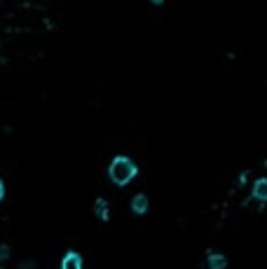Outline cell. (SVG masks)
I'll list each match as a JSON object with an SVG mask.
<instances>
[{
	"instance_id": "6da1fadb",
	"label": "cell",
	"mask_w": 267,
	"mask_h": 269,
	"mask_svg": "<svg viewBox=\"0 0 267 269\" xmlns=\"http://www.w3.org/2000/svg\"><path fill=\"white\" fill-rule=\"evenodd\" d=\"M136 171L139 169H136V164H134L129 157H115V160L110 162L108 173H110V181L115 183V185H127V183L136 176Z\"/></svg>"
},
{
	"instance_id": "7a4b0ae2",
	"label": "cell",
	"mask_w": 267,
	"mask_h": 269,
	"mask_svg": "<svg viewBox=\"0 0 267 269\" xmlns=\"http://www.w3.org/2000/svg\"><path fill=\"white\" fill-rule=\"evenodd\" d=\"M61 269H82V258L78 253H66L61 260Z\"/></svg>"
},
{
	"instance_id": "3957f363",
	"label": "cell",
	"mask_w": 267,
	"mask_h": 269,
	"mask_svg": "<svg viewBox=\"0 0 267 269\" xmlns=\"http://www.w3.org/2000/svg\"><path fill=\"white\" fill-rule=\"evenodd\" d=\"M253 197H256L258 201H267V178L256 181V185H253Z\"/></svg>"
},
{
	"instance_id": "277c9868",
	"label": "cell",
	"mask_w": 267,
	"mask_h": 269,
	"mask_svg": "<svg viewBox=\"0 0 267 269\" xmlns=\"http://www.w3.org/2000/svg\"><path fill=\"white\" fill-rule=\"evenodd\" d=\"M131 211L134 213H145L148 211V197L145 194H136L131 199Z\"/></svg>"
},
{
	"instance_id": "5b68a950",
	"label": "cell",
	"mask_w": 267,
	"mask_h": 269,
	"mask_svg": "<svg viewBox=\"0 0 267 269\" xmlns=\"http://www.w3.org/2000/svg\"><path fill=\"white\" fill-rule=\"evenodd\" d=\"M94 211H96V215H99L101 220H108V218H110V215H108V204L103 201V199H96Z\"/></svg>"
},
{
	"instance_id": "8992f818",
	"label": "cell",
	"mask_w": 267,
	"mask_h": 269,
	"mask_svg": "<svg viewBox=\"0 0 267 269\" xmlns=\"http://www.w3.org/2000/svg\"><path fill=\"white\" fill-rule=\"evenodd\" d=\"M225 264H228V260L222 258V255H209V267L211 269H225Z\"/></svg>"
},
{
	"instance_id": "52a82bcc",
	"label": "cell",
	"mask_w": 267,
	"mask_h": 269,
	"mask_svg": "<svg viewBox=\"0 0 267 269\" xmlns=\"http://www.w3.org/2000/svg\"><path fill=\"white\" fill-rule=\"evenodd\" d=\"M7 258H10V246H5V243H0V262H5Z\"/></svg>"
},
{
	"instance_id": "ba28073f",
	"label": "cell",
	"mask_w": 267,
	"mask_h": 269,
	"mask_svg": "<svg viewBox=\"0 0 267 269\" xmlns=\"http://www.w3.org/2000/svg\"><path fill=\"white\" fill-rule=\"evenodd\" d=\"M5 197V183H3V178H0V199Z\"/></svg>"
},
{
	"instance_id": "9c48e42d",
	"label": "cell",
	"mask_w": 267,
	"mask_h": 269,
	"mask_svg": "<svg viewBox=\"0 0 267 269\" xmlns=\"http://www.w3.org/2000/svg\"><path fill=\"white\" fill-rule=\"evenodd\" d=\"M152 5H162V3H164V0H150Z\"/></svg>"
}]
</instances>
